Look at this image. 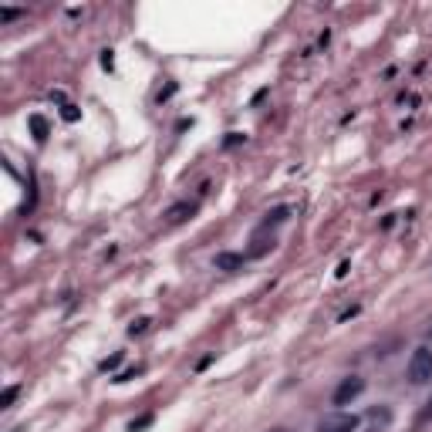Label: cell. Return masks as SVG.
I'll use <instances>...</instances> for the list:
<instances>
[{
  "label": "cell",
  "instance_id": "obj_1",
  "mask_svg": "<svg viewBox=\"0 0 432 432\" xmlns=\"http://www.w3.org/2000/svg\"><path fill=\"white\" fill-rule=\"evenodd\" d=\"M432 379V351L429 348H416L408 358V381L412 385H426Z\"/></svg>",
  "mask_w": 432,
  "mask_h": 432
},
{
  "label": "cell",
  "instance_id": "obj_2",
  "mask_svg": "<svg viewBox=\"0 0 432 432\" xmlns=\"http://www.w3.org/2000/svg\"><path fill=\"white\" fill-rule=\"evenodd\" d=\"M361 392H365V379H358V375H348V379H341V385L334 389L331 402H334V406H351V402H355Z\"/></svg>",
  "mask_w": 432,
  "mask_h": 432
},
{
  "label": "cell",
  "instance_id": "obj_3",
  "mask_svg": "<svg viewBox=\"0 0 432 432\" xmlns=\"http://www.w3.org/2000/svg\"><path fill=\"white\" fill-rule=\"evenodd\" d=\"M358 429V416H348V412H328L324 419L318 422L314 432H355Z\"/></svg>",
  "mask_w": 432,
  "mask_h": 432
},
{
  "label": "cell",
  "instance_id": "obj_4",
  "mask_svg": "<svg viewBox=\"0 0 432 432\" xmlns=\"http://www.w3.org/2000/svg\"><path fill=\"white\" fill-rule=\"evenodd\" d=\"M196 216V203H190V200H179V203H173L169 210L163 213L165 227H179V223H186V220H192Z\"/></svg>",
  "mask_w": 432,
  "mask_h": 432
},
{
  "label": "cell",
  "instance_id": "obj_5",
  "mask_svg": "<svg viewBox=\"0 0 432 432\" xmlns=\"http://www.w3.org/2000/svg\"><path fill=\"white\" fill-rule=\"evenodd\" d=\"M243 264H247V257H243V254H230V250L216 254V270H227V274H233V270H240Z\"/></svg>",
  "mask_w": 432,
  "mask_h": 432
},
{
  "label": "cell",
  "instance_id": "obj_6",
  "mask_svg": "<svg viewBox=\"0 0 432 432\" xmlns=\"http://www.w3.org/2000/svg\"><path fill=\"white\" fill-rule=\"evenodd\" d=\"M27 122H31V132H34V139H38V142L48 139V132H51V128H48V118H44V115H31Z\"/></svg>",
  "mask_w": 432,
  "mask_h": 432
},
{
  "label": "cell",
  "instance_id": "obj_7",
  "mask_svg": "<svg viewBox=\"0 0 432 432\" xmlns=\"http://www.w3.org/2000/svg\"><path fill=\"white\" fill-rule=\"evenodd\" d=\"M287 216H291V210H287V206H277L274 213H267V220H264V230H270V227H277V223H284Z\"/></svg>",
  "mask_w": 432,
  "mask_h": 432
},
{
  "label": "cell",
  "instance_id": "obj_8",
  "mask_svg": "<svg viewBox=\"0 0 432 432\" xmlns=\"http://www.w3.org/2000/svg\"><path fill=\"white\" fill-rule=\"evenodd\" d=\"M17 395H21V385H7V389H4V395H0V408H11Z\"/></svg>",
  "mask_w": 432,
  "mask_h": 432
},
{
  "label": "cell",
  "instance_id": "obj_9",
  "mask_svg": "<svg viewBox=\"0 0 432 432\" xmlns=\"http://www.w3.org/2000/svg\"><path fill=\"white\" fill-rule=\"evenodd\" d=\"M21 7H0V24H11L14 17H21Z\"/></svg>",
  "mask_w": 432,
  "mask_h": 432
},
{
  "label": "cell",
  "instance_id": "obj_10",
  "mask_svg": "<svg viewBox=\"0 0 432 432\" xmlns=\"http://www.w3.org/2000/svg\"><path fill=\"white\" fill-rule=\"evenodd\" d=\"M61 118H64V122H78V118H81V112H78L75 105L64 102V105H61Z\"/></svg>",
  "mask_w": 432,
  "mask_h": 432
},
{
  "label": "cell",
  "instance_id": "obj_11",
  "mask_svg": "<svg viewBox=\"0 0 432 432\" xmlns=\"http://www.w3.org/2000/svg\"><path fill=\"white\" fill-rule=\"evenodd\" d=\"M145 426H153V416H142V419H132V422H128V432H142Z\"/></svg>",
  "mask_w": 432,
  "mask_h": 432
},
{
  "label": "cell",
  "instance_id": "obj_12",
  "mask_svg": "<svg viewBox=\"0 0 432 432\" xmlns=\"http://www.w3.org/2000/svg\"><path fill=\"white\" fill-rule=\"evenodd\" d=\"M118 365H122V351H115L112 358H105V361H102V371H115Z\"/></svg>",
  "mask_w": 432,
  "mask_h": 432
},
{
  "label": "cell",
  "instance_id": "obj_13",
  "mask_svg": "<svg viewBox=\"0 0 432 432\" xmlns=\"http://www.w3.org/2000/svg\"><path fill=\"white\" fill-rule=\"evenodd\" d=\"M426 422H432V398H429V406H426V408L419 412V419H416V429H422Z\"/></svg>",
  "mask_w": 432,
  "mask_h": 432
},
{
  "label": "cell",
  "instance_id": "obj_14",
  "mask_svg": "<svg viewBox=\"0 0 432 432\" xmlns=\"http://www.w3.org/2000/svg\"><path fill=\"white\" fill-rule=\"evenodd\" d=\"M173 95H176V81H169V85H165V88H163V91H159V95H155V102L163 105V102H165V98H173Z\"/></svg>",
  "mask_w": 432,
  "mask_h": 432
},
{
  "label": "cell",
  "instance_id": "obj_15",
  "mask_svg": "<svg viewBox=\"0 0 432 432\" xmlns=\"http://www.w3.org/2000/svg\"><path fill=\"white\" fill-rule=\"evenodd\" d=\"M149 324H153V321H149V318H139V321H135V324H132V328H128V334L135 338V334H142V331L149 328Z\"/></svg>",
  "mask_w": 432,
  "mask_h": 432
},
{
  "label": "cell",
  "instance_id": "obj_16",
  "mask_svg": "<svg viewBox=\"0 0 432 432\" xmlns=\"http://www.w3.org/2000/svg\"><path fill=\"white\" fill-rule=\"evenodd\" d=\"M240 142H243V135H240V132H230V135H227V142H223V145H227V149H233V145H240Z\"/></svg>",
  "mask_w": 432,
  "mask_h": 432
},
{
  "label": "cell",
  "instance_id": "obj_17",
  "mask_svg": "<svg viewBox=\"0 0 432 432\" xmlns=\"http://www.w3.org/2000/svg\"><path fill=\"white\" fill-rule=\"evenodd\" d=\"M139 371H142V369H125V371H122V375H118V379H115V381H128V379H135Z\"/></svg>",
  "mask_w": 432,
  "mask_h": 432
},
{
  "label": "cell",
  "instance_id": "obj_18",
  "mask_svg": "<svg viewBox=\"0 0 432 432\" xmlns=\"http://www.w3.org/2000/svg\"><path fill=\"white\" fill-rule=\"evenodd\" d=\"M112 51H102V68H108V71H112Z\"/></svg>",
  "mask_w": 432,
  "mask_h": 432
},
{
  "label": "cell",
  "instance_id": "obj_19",
  "mask_svg": "<svg viewBox=\"0 0 432 432\" xmlns=\"http://www.w3.org/2000/svg\"><path fill=\"white\" fill-rule=\"evenodd\" d=\"M429 338H432V328H429Z\"/></svg>",
  "mask_w": 432,
  "mask_h": 432
}]
</instances>
